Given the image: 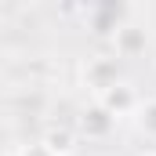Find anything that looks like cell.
Returning <instances> with one entry per match:
<instances>
[{
	"instance_id": "obj_6",
	"label": "cell",
	"mask_w": 156,
	"mask_h": 156,
	"mask_svg": "<svg viewBox=\"0 0 156 156\" xmlns=\"http://www.w3.org/2000/svg\"><path fill=\"white\" fill-rule=\"evenodd\" d=\"M134 127H138L149 142H156V98H145V102L138 105V113H134Z\"/></svg>"
},
{
	"instance_id": "obj_1",
	"label": "cell",
	"mask_w": 156,
	"mask_h": 156,
	"mask_svg": "<svg viewBox=\"0 0 156 156\" xmlns=\"http://www.w3.org/2000/svg\"><path fill=\"white\" fill-rule=\"evenodd\" d=\"M120 83V58L113 55H105V58H87V66H83V87H91V94H94V102L109 91V87H116Z\"/></svg>"
},
{
	"instance_id": "obj_8",
	"label": "cell",
	"mask_w": 156,
	"mask_h": 156,
	"mask_svg": "<svg viewBox=\"0 0 156 156\" xmlns=\"http://www.w3.org/2000/svg\"><path fill=\"white\" fill-rule=\"evenodd\" d=\"M138 156H156V153H153V149H149V153H138Z\"/></svg>"
},
{
	"instance_id": "obj_2",
	"label": "cell",
	"mask_w": 156,
	"mask_h": 156,
	"mask_svg": "<svg viewBox=\"0 0 156 156\" xmlns=\"http://www.w3.org/2000/svg\"><path fill=\"white\" fill-rule=\"evenodd\" d=\"M98 105H105V109L120 120V116H134V113H138V105H142V98H138V91H134L127 80H120L116 87H109V91L98 98Z\"/></svg>"
},
{
	"instance_id": "obj_5",
	"label": "cell",
	"mask_w": 156,
	"mask_h": 156,
	"mask_svg": "<svg viewBox=\"0 0 156 156\" xmlns=\"http://www.w3.org/2000/svg\"><path fill=\"white\" fill-rule=\"evenodd\" d=\"M40 142H44L55 156H73V149H76V134H73L69 127H51Z\"/></svg>"
},
{
	"instance_id": "obj_7",
	"label": "cell",
	"mask_w": 156,
	"mask_h": 156,
	"mask_svg": "<svg viewBox=\"0 0 156 156\" xmlns=\"http://www.w3.org/2000/svg\"><path fill=\"white\" fill-rule=\"evenodd\" d=\"M18 156H55V153H51V149H47V145H44V142L37 138V142H29V145H26V149H22Z\"/></svg>"
},
{
	"instance_id": "obj_4",
	"label": "cell",
	"mask_w": 156,
	"mask_h": 156,
	"mask_svg": "<svg viewBox=\"0 0 156 156\" xmlns=\"http://www.w3.org/2000/svg\"><path fill=\"white\" fill-rule=\"evenodd\" d=\"M145 47H149V33L142 26H116V33H113L116 58H138V55H145Z\"/></svg>"
},
{
	"instance_id": "obj_3",
	"label": "cell",
	"mask_w": 156,
	"mask_h": 156,
	"mask_svg": "<svg viewBox=\"0 0 156 156\" xmlns=\"http://www.w3.org/2000/svg\"><path fill=\"white\" fill-rule=\"evenodd\" d=\"M113 127H116V116L105 109V105H87L83 109V116H80V134L83 138H91V142H102V138H109L113 134Z\"/></svg>"
}]
</instances>
